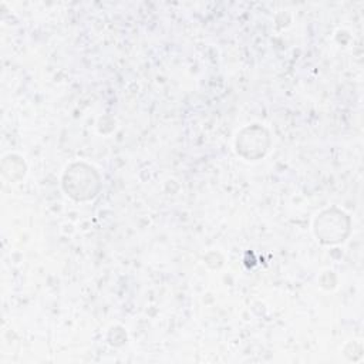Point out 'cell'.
Wrapping results in <instances>:
<instances>
[{
    "label": "cell",
    "mask_w": 364,
    "mask_h": 364,
    "mask_svg": "<svg viewBox=\"0 0 364 364\" xmlns=\"http://www.w3.org/2000/svg\"><path fill=\"white\" fill-rule=\"evenodd\" d=\"M334 226H350L347 215L338 210L334 215V209L326 210L316 220V235L320 237V240L326 243H337L340 240H344L348 230Z\"/></svg>",
    "instance_id": "obj_2"
},
{
    "label": "cell",
    "mask_w": 364,
    "mask_h": 364,
    "mask_svg": "<svg viewBox=\"0 0 364 364\" xmlns=\"http://www.w3.org/2000/svg\"><path fill=\"white\" fill-rule=\"evenodd\" d=\"M64 188L75 199L94 198L100 188V179L94 168L85 164H75L67 168L64 175Z\"/></svg>",
    "instance_id": "obj_1"
}]
</instances>
